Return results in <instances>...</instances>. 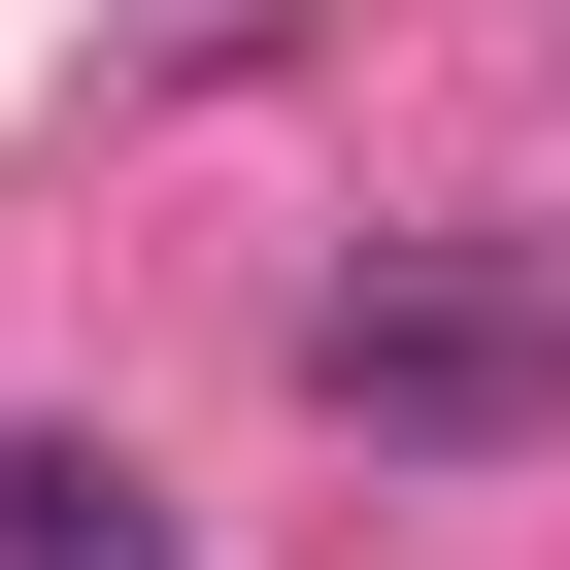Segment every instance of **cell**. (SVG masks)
<instances>
[{"instance_id": "1", "label": "cell", "mask_w": 570, "mask_h": 570, "mask_svg": "<svg viewBox=\"0 0 570 570\" xmlns=\"http://www.w3.org/2000/svg\"><path fill=\"white\" fill-rule=\"evenodd\" d=\"M336 403H370V436H537L570 336H537V303H336Z\"/></svg>"}, {"instance_id": "2", "label": "cell", "mask_w": 570, "mask_h": 570, "mask_svg": "<svg viewBox=\"0 0 570 570\" xmlns=\"http://www.w3.org/2000/svg\"><path fill=\"white\" fill-rule=\"evenodd\" d=\"M0 570H168V470H101V436H0Z\"/></svg>"}]
</instances>
